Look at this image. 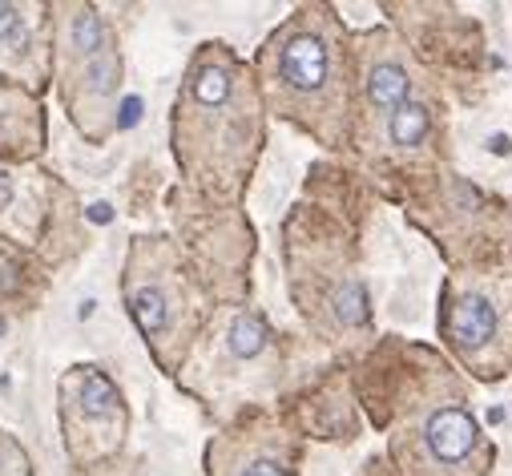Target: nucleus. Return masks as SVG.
Masks as SVG:
<instances>
[{
    "mask_svg": "<svg viewBox=\"0 0 512 476\" xmlns=\"http://www.w3.org/2000/svg\"><path fill=\"white\" fill-rule=\"evenodd\" d=\"M178 162L202 182H238L259 146L254 89L226 49H206L186 77L174 113Z\"/></svg>",
    "mask_w": 512,
    "mask_h": 476,
    "instance_id": "1",
    "label": "nucleus"
},
{
    "mask_svg": "<svg viewBox=\"0 0 512 476\" xmlns=\"http://www.w3.org/2000/svg\"><path fill=\"white\" fill-rule=\"evenodd\" d=\"M267 73H271L267 81H271L275 105H283V113L299 117L319 138L335 142L331 122L339 117L335 105L347 101V89L339 85V73H335L331 37L319 25H311V17L295 21L283 37H275Z\"/></svg>",
    "mask_w": 512,
    "mask_h": 476,
    "instance_id": "2",
    "label": "nucleus"
},
{
    "mask_svg": "<svg viewBox=\"0 0 512 476\" xmlns=\"http://www.w3.org/2000/svg\"><path fill=\"white\" fill-rule=\"evenodd\" d=\"M61 61H65V101L73 105L77 126L97 138L93 117H105L117 85H121V61L113 49V37L97 9L77 5L61 17Z\"/></svg>",
    "mask_w": 512,
    "mask_h": 476,
    "instance_id": "3",
    "label": "nucleus"
},
{
    "mask_svg": "<svg viewBox=\"0 0 512 476\" xmlns=\"http://www.w3.org/2000/svg\"><path fill=\"white\" fill-rule=\"evenodd\" d=\"M484 460V436L460 400H436L408 428L404 472L412 476H480Z\"/></svg>",
    "mask_w": 512,
    "mask_h": 476,
    "instance_id": "4",
    "label": "nucleus"
},
{
    "mask_svg": "<svg viewBox=\"0 0 512 476\" xmlns=\"http://www.w3.org/2000/svg\"><path fill=\"white\" fill-rule=\"evenodd\" d=\"M61 392H65V440H69V448L77 452L81 436H93V456L109 452L125 428V404H121L117 384L105 372L85 364L73 376H65Z\"/></svg>",
    "mask_w": 512,
    "mask_h": 476,
    "instance_id": "5",
    "label": "nucleus"
},
{
    "mask_svg": "<svg viewBox=\"0 0 512 476\" xmlns=\"http://www.w3.org/2000/svg\"><path fill=\"white\" fill-rule=\"evenodd\" d=\"M125 299H130V315H134L138 331L146 335V343H154L158 355L166 360V339L174 335V323H178V295H174L170 271L158 267L146 247H138V251L130 255Z\"/></svg>",
    "mask_w": 512,
    "mask_h": 476,
    "instance_id": "6",
    "label": "nucleus"
},
{
    "mask_svg": "<svg viewBox=\"0 0 512 476\" xmlns=\"http://www.w3.org/2000/svg\"><path fill=\"white\" fill-rule=\"evenodd\" d=\"M444 335L448 343L464 355V360H476L484 355L496 339H500V307L488 291H464L448 303L444 315Z\"/></svg>",
    "mask_w": 512,
    "mask_h": 476,
    "instance_id": "7",
    "label": "nucleus"
},
{
    "mask_svg": "<svg viewBox=\"0 0 512 476\" xmlns=\"http://www.w3.org/2000/svg\"><path fill=\"white\" fill-rule=\"evenodd\" d=\"M214 476H291L287 460L275 452L271 440H250V444H222L210 452Z\"/></svg>",
    "mask_w": 512,
    "mask_h": 476,
    "instance_id": "8",
    "label": "nucleus"
},
{
    "mask_svg": "<svg viewBox=\"0 0 512 476\" xmlns=\"http://www.w3.org/2000/svg\"><path fill=\"white\" fill-rule=\"evenodd\" d=\"M41 146V113L29 97L13 89L9 113H0V150H33Z\"/></svg>",
    "mask_w": 512,
    "mask_h": 476,
    "instance_id": "9",
    "label": "nucleus"
},
{
    "mask_svg": "<svg viewBox=\"0 0 512 476\" xmlns=\"http://www.w3.org/2000/svg\"><path fill=\"white\" fill-rule=\"evenodd\" d=\"M408 89H412V81H408V69L400 65V61H375L371 69H367V101H371V109H379L383 117H388L396 105H404L408 101Z\"/></svg>",
    "mask_w": 512,
    "mask_h": 476,
    "instance_id": "10",
    "label": "nucleus"
},
{
    "mask_svg": "<svg viewBox=\"0 0 512 476\" xmlns=\"http://www.w3.org/2000/svg\"><path fill=\"white\" fill-rule=\"evenodd\" d=\"M33 57V25L21 5H0V65H25Z\"/></svg>",
    "mask_w": 512,
    "mask_h": 476,
    "instance_id": "11",
    "label": "nucleus"
},
{
    "mask_svg": "<svg viewBox=\"0 0 512 476\" xmlns=\"http://www.w3.org/2000/svg\"><path fill=\"white\" fill-rule=\"evenodd\" d=\"M428 134H432V117L420 101H404L388 113V138L396 150H416L428 142Z\"/></svg>",
    "mask_w": 512,
    "mask_h": 476,
    "instance_id": "12",
    "label": "nucleus"
},
{
    "mask_svg": "<svg viewBox=\"0 0 512 476\" xmlns=\"http://www.w3.org/2000/svg\"><path fill=\"white\" fill-rule=\"evenodd\" d=\"M263 347H267V327L254 315H238L230 327V351L238 360H250V355H259Z\"/></svg>",
    "mask_w": 512,
    "mask_h": 476,
    "instance_id": "13",
    "label": "nucleus"
}]
</instances>
